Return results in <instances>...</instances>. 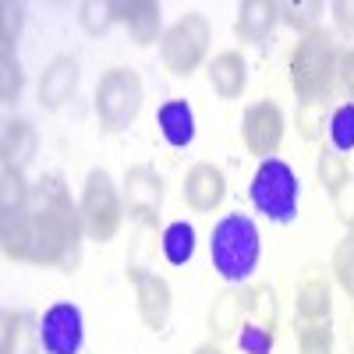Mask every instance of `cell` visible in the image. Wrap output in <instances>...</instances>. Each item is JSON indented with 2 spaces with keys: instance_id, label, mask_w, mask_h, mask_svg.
I'll return each instance as SVG.
<instances>
[{
  "instance_id": "14",
  "label": "cell",
  "mask_w": 354,
  "mask_h": 354,
  "mask_svg": "<svg viewBox=\"0 0 354 354\" xmlns=\"http://www.w3.org/2000/svg\"><path fill=\"white\" fill-rule=\"evenodd\" d=\"M78 82H82V71H78V61L71 53H57L53 61L43 68L39 75V106L43 110H61L71 103V96L78 93Z\"/></svg>"
},
{
  "instance_id": "9",
  "label": "cell",
  "mask_w": 354,
  "mask_h": 354,
  "mask_svg": "<svg viewBox=\"0 0 354 354\" xmlns=\"http://www.w3.org/2000/svg\"><path fill=\"white\" fill-rule=\"evenodd\" d=\"M124 213L131 220H138L142 227H156L160 213H163V177L156 174V167L149 163H135L124 170Z\"/></svg>"
},
{
  "instance_id": "20",
  "label": "cell",
  "mask_w": 354,
  "mask_h": 354,
  "mask_svg": "<svg viewBox=\"0 0 354 354\" xmlns=\"http://www.w3.org/2000/svg\"><path fill=\"white\" fill-rule=\"evenodd\" d=\"M0 153H4V163H8V167L25 170L28 163L36 160V153H39V135H36V128L28 124V121H21V117H11V121L4 124Z\"/></svg>"
},
{
  "instance_id": "10",
  "label": "cell",
  "mask_w": 354,
  "mask_h": 354,
  "mask_svg": "<svg viewBox=\"0 0 354 354\" xmlns=\"http://www.w3.org/2000/svg\"><path fill=\"white\" fill-rule=\"evenodd\" d=\"M85 340V319L82 308L71 301H57L39 319V344L43 354H82Z\"/></svg>"
},
{
  "instance_id": "39",
  "label": "cell",
  "mask_w": 354,
  "mask_h": 354,
  "mask_svg": "<svg viewBox=\"0 0 354 354\" xmlns=\"http://www.w3.org/2000/svg\"><path fill=\"white\" fill-rule=\"evenodd\" d=\"M192 354H223V347H220L216 340H209V344H198Z\"/></svg>"
},
{
  "instance_id": "16",
  "label": "cell",
  "mask_w": 354,
  "mask_h": 354,
  "mask_svg": "<svg viewBox=\"0 0 354 354\" xmlns=\"http://www.w3.org/2000/svg\"><path fill=\"white\" fill-rule=\"evenodd\" d=\"M39 322L21 312V308H4L0 315V354H39Z\"/></svg>"
},
{
  "instance_id": "28",
  "label": "cell",
  "mask_w": 354,
  "mask_h": 354,
  "mask_svg": "<svg viewBox=\"0 0 354 354\" xmlns=\"http://www.w3.org/2000/svg\"><path fill=\"white\" fill-rule=\"evenodd\" d=\"M78 25L85 28V36H106L117 25L113 0H82L78 4Z\"/></svg>"
},
{
  "instance_id": "26",
  "label": "cell",
  "mask_w": 354,
  "mask_h": 354,
  "mask_svg": "<svg viewBox=\"0 0 354 354\" xmlns=\"http://www.w3.org/2000/svg\"><path fill=\"white\" fill-rule=\"evenodd\" d=\"M322 15H326V4H322V0H287V4H280V18H283L298 36L315 32Z\"/></svg>"
},
{
  "instance_id": "15",
  "label": "cell",
  "mask_w": 354,
  "mask_h": 354,
  "mask_svg": "<svg viewBox=\"0 0 354 354\" xmlns=\"http://www.w3.org/2000/svg\"><path fill=\"white\" fill-rule=\"evenodd\" d=\"M113 15L128 28L135 46H153L163 39V8L160 0H113Z\"/></svg>"
},
{
  "instance_id": "2",
  "label": "cell",
  "mask_w": 354,
  "mask_h": 354,
  "mask_svg": "<svg viewBox=\"0 0 354 354\" xmlns=\"http://www.w3.org/2000/svg\"><path fill=\"white\" fill-rule=\"evenodd\" d=\"M337 64L340 46L326 28H315L308 36H298V43L287 53V78L298 103H326L337 93Z\"/></svg>"
},
{
  "instance_id": "40",
  "label": "cell",
  "mask_w": 354,
  "mask_h": 354,
  "mask_svg": "<svg viewBox=\"0 0 354 354\" xmlns=\"http://www.w3.org/2000/svg\"><path fill=\"white\" fill-rule=\"evenodd\" d=\"M347 344H351V354H354V305H351V322H347Z\"/></svg>"
},
{
  "instance_id": "8",
  "label": "cell",
  "mask_w": 354,
  "mask_h": 354,
  "mask_svg": "<svg viewBox=\"0 0 354 354\" xmlns=\"http://www.w3.org/2000/svg\"><path fill=\"white\" fill-rule=\"evenodd\" d=\"M283 131H287V117L280 110V103L273 100H259L245 110L241 117V138L245 149L259 160H273L283 145Z\"/></svg>"
},
{
  "instance_id": "24",
  "label": "cell",
  "mask_w": 354,
  "mask_h": 354,
  "mask_svg": "<svg viewBox=\"0 0 354 354\" xmlns=\"http://www.w3.org/2000/svg\"><path fill=\"white\" fill-rule=\"evenodd\" d=\"M160 248H163V259H167L170 266H188L192 255H195V227L185 223V220L167 223Z\"/></svg>"
},
{
  "instance_id": "7",
  "label": "cell",
  "mask_w": 354,
  "mask_h": 354,
  "mask_svg": "<svg viewBox=\"0 0 354 354\" xmlns=\"http://www.w3.org/2000/svg\"><path fill=\"white\" fill-rule=\"evenodd\" d=\"M252 205L273 223H290L298 216V177L283 160H262L252 185H248Z\"/></svg>"
},
{
  "instance_id": "32",
  "label": "cell",
  "mask_w": 354,
  "mask_h": 354,
  "mask_svg": "<svg viewBox=\"0 0 354 354\" xmlns=\"http://www.w3.org/2000/svg\"><path fill=\"white\" fill-rule=\"evenodd\" d=\"M330 113H333V106H330V100L326 103H298V131H301V138H308V142H315V138H322V131L330 128Z\"/></svg>"
},
{
  "instance_id": "35",
  "label": "cell",
  "mask_w": 354,
  "mask_h": 354,
  "mask_svg": "<svg viewBox=\"0 0 354 354\" xmlns=\"http://www.w3.org/2000/svg\"><path fill=\"white\" fill-rule=\"evenodd\" d=\"M273 344H277V330L270 326H259V322H241L238 330V347L241 354H273Z\"/></svg>"
},
{
  "instance_id": "25",
  "label": "cell",
  "mask_w": 354,
  "mask_h": 354,
  "mask_svg": "<svg viewBox=\"0 0 354 354\" xmlns=\"http://www.w3.org/2000/svg\"><path fill=\"white\" fill-rule=\"evenodd\" d=\"M0 252L11 262H28V216H0Z\"/></svg>"
},
{
  "instance_id": "29",
  "label": "cell",
  "mask_w": 354,
  "mask_h": 354,
  "mask_svg": "<svg viewBox=\"0 0 354 354\" xmlns=\"http://www.w3.org/2000/svg\"><path fill=\"white\" fill-rule=\"evenodd\" d=\"M337 347V333H333V322L330 319H319V322H305L301 333H298V354H333Z\"/></svg>"
},
{
  "instance_id": "12",
  "label": "cell",
  "mask_w": 354,
  "mask_h": 354,
  "mask_svg": "<svg viewBox=\"0 0 354 354\" xmlns=\"http://www.w3.org/2000/svg\"><path fill=\"white\" fill-rule=\"evenodd\" d=\"M185 205L195 213H216L223 198H227V174L216 163H192L185 174V185H181Z\"/></svg>"
},
{
  "instance_id": "13",
  "label": "cell",
  "mask_w": 354,
  "mask_h": 354,
  "mask_svg": "<svg viewBox=\"0 0 354 354\" xmlns=\"http://www.w3.org/2000/svg\"><path fill=\"white\" fill-rule=\"evenodd\" d=\"M294 312L301 322H319L333 315V283L322 266H305L294 283Z\"/></svg>"
},
{
  "instance_id": "6",
  "label": "cell",
  "mask_w": 354,
  "mask_h": 354,
  "mask_svg": "<svg viewBox=\"0 0 354 354\" xmlns=\"http://www.w3.org/2000/svg\"><path fill=\"white\" fill-rule=\"evenodd\" d=\"M142 100H145L142 75L135 68H110L96 85L93 106H96V117L106 131H124L128 124H135Z\"/></svg>"
},
{
  "instance_id": "1",
  "label": "cell",
  "mask_w": 354,
  "mask_h": 354,
  "mask_svg": "<svg viewBox=\"0 0 354 354\" xmlns=\"http://www.w3.org/2000/svg\"><path fill=\"white\" fill-rule=\"evenodd\" d=\"M25 216H28V262L53 266L61 273H75L82 266L85 227H82V213L71 202L64 177L43 174L32 185Z\"/></svg>"
},
{
  "instance_id": "3",
  "label": "cell",
  "mask_w": 354,
  "mask_h": 354,
  "mask_svg": "<svg viewBox=\"0 0 354 354\" xmlns=\"http://www.w3.org/2000/svg\"><path fill=\"white\" fill-rule=\"evenodd\" d=\"M209 255H213V270L227 283H245L255 273L259 255H262L259 227L241 213L223 216L209 234Z\"/></svg>"
},
{
  "instance_id": "34",
  "label": "cell",
  "mask_w": 354,
  "mask_h": 354,
  "mask_svg": "<svg viewBox=\"0 0 354 354\" xmlns=\"http://www.w3.org/2000/svg\"><path fill=\"white\" fill-rule=\"evenodd\" d=\"M21 25H25V8L15 0H4L0 4V53H15L21 39Z\"/></svg>"
},
{
  "instance_id": "31",
  "label": "cell",
  "mask_w": 354,
  "mask_h": 354,
  "mask_svg": "<svg viewBox=\"0 0 354 354\" xmlns=\"http://www.w3.org/2000/svg\"><path fill=\"white\" fill-rule=\"evenodd\" d=\"M326 135H330L333 153L344 156V153L354 149V103H340V106H333Z\"/></svg>"
},
{
  "instance_id": "11",
  "label": "cell",
  "mask_w": 354,
  "mask_h": 354,
  "mask_svg": "<svg viewBox=\"0 0 354 354\" xmlns=\"http://www.w3.org/2000/svg\"><path fill=\"white\" fill-rule=\"evenodd\" d=\"M128 280L135 283V305H138V319L149 330H163L170 308H174V290L160 273H149L142 266H128Z\"/></svg>"
},
{
  "instance_id": "18",
  "label": "cell",
  "mask_w": 354,
  "mask_h": 354,
  "mask_svg": "<svg viewBox=\"0 0 354 354\" xmlns=\"http://www.w3.org/2000/svg\"><path fill=\"white\" fill-rule=\"evenodd\" d=\"M280 21V4L277 0H245L238 4V18H234V36L241 43H262Z\"/></svg>"
},
{
  "instance_id": "22",
  "label": "cell",
  "mask_w": 354,
  "mask_h": 354,
  "mask_svg": "<svg viewBox=\"0 0 354 354\" xmlns=\"http://www.w3.org/2000/svg\"><path fill=\"white\" fill-rule=\"evenodd\" d=\"M28 195H32V185L25 181V170L18 167H0V216H18L25 213Z\"/></svg>"
},
{
  "instance_id": "30",
  "label": "cell",
  "mask_w": 354,
  "mask_h": 354,
  "mask_svg": "<svg viewBox=\"0 0 354 354\" xmlns=\"http://www.w3.org/2000/svg\"><path fill=\"white\" fill-rule=\"evenodd\" d=\"M330 270H333V280L344 287V294L354 305V230L344 234L333 248V259H330Z\"/></svg>"
},
{
  "instance_id": "23",
  "label": "cell",
  "mask_w": 354,
  "mask_h": 354,
  "mask_svg": "<svg viewBox=\"0 0 354 354\" xmlns=\"http://www.w3.org/2000/svg\"><path fill=\"white\" fill-rule=\"evenodd\" d=\"M245 319L248 322H259V326L277 330V322H280V301H277V290L270 283L245 287Z\"/></svg>"
},
{
  "instance_id": "17",
  "label": "cell",
  "mask_w": 354,
  "mask_h": 354,
  "mask_svg": "<svg viewBox=\"0 0 354 354\" xmlns=\"http://www.w3.org/2000/svg\"><path fill=\"white\" fill-rule=\"evenodd\" d=\"M245 322V290L238 287H223L209 312H205V330H209V337L220 344V340H230L238 337V326Z\"/></svg>"
},
{
  "instance_id": "19",
  "label": "cell",
  "mask_w": 354,
  "mask_h": 354,
  "mask_svg": "<svg viewBox=\"0 0 354 354\" xmlns=\"http://www.w3.org/2000/svg\"><path fill=\"white\" fill-rule=\"evenodd\" d=\"M209 85L220 100H238L248 85V61L241 57V50H223L213 57L209 64Z\"/></svg>"
},
{
  "instance_id": "27",
  "label": "cell",
  "mask_w": 354,
  "mask_h": 354,
  "mask_svg": "<svg viewBox=\"0 0 354 354\" xmlns=\"http://www.w3.org/2000/svg\"><path fill=\"white\" fill-rule=\"evenodd\" d=\"M315 177H319V185L326 188V195L333 198V195H340V188L351 181V167H347V160H344L340 153L322 149L319 160H315Z\"/></svg>"
},
{
  "instance_id": "5",
  "label": "cell",
  "mask_w": 354,
  "mask_h": 354,
  "mask_svg": "<svg viewBox=\"0 0 354 354\" xmlns=\"http://www.w3.org/2000/svg\"><path fill=\"white\" fill-rule=\"evenodd\" d=\"M209 43H213L209 18L198 15V11L181 15L160 39V64H163V71H170L174 78H188L205 61Z\"/></svg>"
},
{
  "instance_id": "37",
  "label": "cell",
  "mask_w": 354,
  "mask_h": 354,
  "mask_svg": "<svg viewBox=\"0 0 354 354\" xmlns=\"http://www.w3.org/2000/svg\"><path fill=\"white\" fill-rule=\"evenodd\" d=\"M333 11V25L344 39H354V0H333L330 4Z\"/></svg>"
},
{
  "instance_id": "4",
  "label": "cell",
  "mask_w": 354,
  "mask_h": 354,
  "mask_svg": "<svg viewBox=\"0 0 354 354\" xmlns=\"http://www.w3.org/2000/svg\"><path fill=\"white\" fill-rule=\"evenodd\" d=\"M78 213H82V227H85V238L88 241H113L117 230L124 223V195L117 192L113 177L106 167H93L85 177V188H82V202H78Z\"/></svg>"
},
{
  "instance_id": "21",
  "label": "cell",
  "mask_w": 354,
  "mask_h": 354,
  "mask_svg": "<svg viewBox=\"0 0 354 354\" xmlns=\"http://www.w3.org/2000/svg\"><path fill=\"white\" fill-rule=\"evenodd\" d=\"M156 121H160V135L167 145H174V149H185V145H192L195 138V113L185 100H170L160 106L156 113Z\"/></svg>"
},
{
  "instance_id": "36",
  "label": "cell",
  "mask_w": 354,
  "mask_h": 354,
  "mask_svg": "<svg viewBox=\"0 0 354 354\" xmlns=\"http://www.w3.org/2000/svg\"><path fill=\"white\" fill-rule=\"evenodd\" d=\"M333 213H337V220L347 227V234L354 230V177L340 188V195H333Z\"/></svg>"
},
{
  "instance_id": "38",
  "label": "cell",
  "mask_w": 354,
  "mask_h": 354,
  "mask_svg": "<svg viewBox=\"0 0 354 354\" xmlns=\"http://www.w3.org/2000/svg\"><path fill=\"white\" fill-rule=\"evenodd\" d=\"M337 82L344 85V93L351 96L354 103V46L340 50V64H337Z\"/></svg>"
},
{
  "instance_id": "33",
  "label": "cell",
  "mask_w": 354,
  "mask_h": 354,
  "mask_svg": "<svg viewBox=\"0 0 354 354\" xmlns=\"http://www.w3.org/2000/svg\"><path fill=\"white\" fill-rule=\"evenodd\" d=\"M21 88H25V71L18 64V57L0 53V103L15 106L21 100Z\"/></svg>"
}]
</instances>
